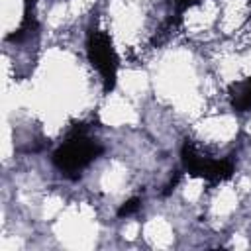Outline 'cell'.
Here are the masks:
<instances>
[{
    "label": "cell",
    "instance_id": "1",
    "mask_svg": "<svg viewBox=\"0 0 251 251\" xmlns=\"http://www.w3.org/2000/svg\"><path fill=\"white\" fill-rule=\"evenodd\" d=\"M102 151V147L86 133L84 126H75L67 139L59 145V149L53 153V163L57 169L69 176H76L82 169H86L96 155Z\"/></svg>",
    "mask_w": 251,
    "mask_h": 251
},
{
    "label": "cell",
    "instance_id": "2",
    "mask_svg": "<svg viewBox=\"0 0 251 251\" xmlns=\"http://www.w3.org/2000/svg\"><path fill=\"white\" fill-rule=\"evenodd\" d=\"M88 59L104 80L106 90H110L116 82L118 71V55L112 45V39L102 29H92L88 35Z\"/></svg>",
    "mask_w": 251,
    "mask_h": 251
},
{
    "label": "cell",
    "instance_id": "3",
    "mask_svg": "<svg viewBox=\"0 0 251 251\" xmlns=\"http://www.w3.org/2000/svg\"><path fill=\"white\" fill-rule=\"evenodd\" d=\"M182 163L188 173L198 175L206 178L208 182H222L233 175V165L226 159H212L202 155L200 149H196L192 143H184L182 147Z\"/></svg>",
    "mask_w": 251,
    "mask_h": 251
},
{
    "label": "cell",
    "instance_id": "4",
    "mask_svg": "<svg viewBox=\"0 0 251 251\" xmlns=\"http://www.w3.org/2000/svg\"><path fill=\"white\" fill-rule=\"evenodd\" d=\"M229 98H231V104H233L235 110H239V112L251 110V76L245 78V80L235 82L231 86Z\"/></svg>",
    "mask_w": 251,
    "mask_h": 251
},
{
    "label": "cell",
    "instance_id": "5",
    "mask_svg": "<svg viewBox=\"0 0 251 251\" xmlns=\"http://www.w3.org/2000/svg\"><path fill=\"white\" fill-rule=\"evenodd\" d=\"M141 206V200L139 198H129L127 202L122 204V208L118 210V216H131L133 212H137Z\"/></svg>",
    "mask_w": 251,
    "mask_h": 251
},
{
    "label": "cell",
    "instance_id": "6",
    "mask_svg": "<svg viewBox=\"0 0 251 251\" xmlns=\"http://www.w3.org/2000/svg\"><path fill=\"white\" fill-rule=\"evenodd\" d=\"M175 2H176V8H178V10H184V8L192 6V4H196L198 0H175Z\"/></svg>",
    "mask_w": 251,
    "mask_h": 251
}]
</instances>
